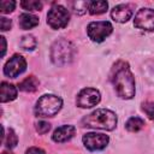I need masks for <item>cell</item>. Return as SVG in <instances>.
I'll return each instance as SVG.
<instances>
[{"label":"cell","instance_id":"obj_20","mask_svg":"<svg viewBox=\"0 0 154 154\" xmlns=\"http://www.w3.org/2000/svg\"><path fill=\"white\" fill-rule=\"evenodd\" d=\"M6 138H5V146L8 148V149H12L17 146L18 143V137L16 135V132L12 130V129H8V132L7 135H5Z\"/></svg>","mask_w":154,"mask_h":154},{"label":"cell","instance_id":"obj_9","mask_svg":"<svg viewBox=\"0 0 154 154\" xmlns=\"http://www.w3.org/2000/svg\"><path fill=\"white\" fill-rule=\"evenodd\" d=\"M100 100H101V95L99 90L94 88H84L78 93L76 103L81 108H90L96 106L100 102Z\"/></svg>","mask_w":154,"mask_h":154},{"label":"cell","instance_id":"obj_23","mask_svg":"<svg viewBox=\"0 0 154 154\" xmlns=\"http://www.w3.org/2000/svg\"><path fill=\"white\" fill-rule=\"evenodd\" d=\"M16 2L12 0H2L1 1V12L2 13H10L14 10Z\"/></svg>","mask_w":154,"mask_h":154},{"label":"cell","instance_id":"obj_5","mask_svg":"<svg viewBox=\"0 0 154 154\" xmlns=\"http://www.w3.org/2000/svg\"><path fill=\"white\" fill-rule=\"evenodd\" d=\"M70 20L69 11L61 5H54L47 13V24L52 29H63Z\"/></svg>","mask_w":154,"mask_h":154},{"label":"cell","instance_id":"obj_10","mask_svg":"<svg viewBox=\"0 0 154 154\" xmlns=\"http://www.w3.org/2000/svg\"><path fill=\"white\" fill-rule=\"evenodd\" d=\"M84 147L88 150H102L107 147L109 142V137L105 134H96V132H88L82 138Z\"/></svg>","mask_w":154,"mask_h":154},{"label":"cell","instance_id":"obj_14","mask_svg":"<svg viewBox=\"0 0 154 154\" xmlns=\"http://www.w3.org/2000/svg\"><path fill=\"white\" fill-rule=\"evenodd\" d=\"M38 24V18L31 13H22L19 16V26L24 30L35 28Z\"/></svg>","mask_w":154,"mask_h":154},{"label":"cell","instance_id":"obj_15","mask_svg":"<svg viewBox=\"0 0 154 154\" xmlns=\"http://www.w3.org/2000/svg\"><path fill=\"white\" fill-rule=\"evenodd\" d=\"M38 84H40V82H38V79H37L35 76H29V77L24 78V79L18 84V87H19V89H20L22 91L32 93V91L37 90Z\"/></svg>","mask_w":154,"mask_h":154},{"label":"cell","instance_id":"obj_13","mask_svg":"<svg viewBox=\"0 0 154 154\" xmlns=\"http://www.w3.org/2000/svg\"><path fill=\"white\" fill-rule=\"evenodd\" d=\"M0 90H1L0 91L1 102H8L17 97V88L8 82H1Z\"/></svg>","mask_w":154,"mask_h":154},{"label":"cell","instance_id":"obj_28","mask_svg":"<svg viewBox=\"0 0 154 154\" xmlns=\"http://www.w3.org/2000/svg\"><path fill=\"white\" fill-rule=\"evenodd\" d=\"M1 154H12V153H11V152H2Z\"/></svg>","mask_w":154,"mask_h":154},{"label":"cell","instance_id":"obj_26","mask_svg":"<svg viewBox=\"0 0 154 154\" xmlns=\"http://www.w3.org/2000/svg\"><path fill=\"white\" fill-rule=\"evenodd\" d=\"M25 154H46V152H45L43 149L38 148V147H30V148L25 152Z\"/></svg>","mask_w":154,"mask_h":154},{"label":"cell","instance_id":"obj_24","mask_svg":"<svg viewBox=\"0 0 154 154\" xmlns=\"http://www.w3.org/2000/svg\"><path fill=\"white\" fill-rule=\"evenodd\" d=\"M51 130V124L45 122V120H40L38 123H36V131L41 135L43 134H47L48 131Z\"/></svg>","mask_w":154,"mask_h":154},{"label":"cell","instance_id":"obj_3","mask_svg":"<svg viewBox=\"0 0 154 154\" xmlns=\"http://www.w3.org/2000/svg\"><path fill=\"white\" fill-rule=\"evenodd\" d=\"M75 52H76L75 46L70 41L65 38H60L53 43L51 48V58L55 65L63 66L72 61Z\"/></svg>","mask_w":154,"mask_h":154},{"label":"cell","instance_id":"obj_4","mask_svg":"<svg viewBox=\"0 0 154 154\" xmlns=\"http://www.w3.org/2000/svg\"><path fill=\"white\" fill-rule=\"evenodd\" d=\"M61 97L53 94H45L37 100L34 112L37 117H53L61 109Z\"/></svg>","mask_w":154,"mask_h":154},{"label":"cell","instance_id":"obj_22","mask_svg":"<svg viewBox=\"0 0 154 154\" xmlns=\"http://www.w3.org/2000/svg\"><path fill=\"white\" fill-rule=\"evenodd\" d=\"M142 111L148 116V118L150 120L154 122V102H150V101L143 102L142 103Z\"/></svg>","mask_w":154,"mask_h":154},{"label":"cell","instance_id":"obj_17","mask_svg":"<svg viewBox=\"0 0 154 154\" xmlns=\"http://www.w3.org/2000/svg\"><path fill=\"white\" fill-rule=\"evenodd\" d=\"M144 126V120L140 117H131L125 123V129L130 132H137Z\"/></svg>","mask_w":154,"mask_h":154},{"label":"cell","instance_id":"obj_12","mask_svg":"<svg viewBox=\"0 0 154 154\" xmlns=\"http://www.w3.org/2000/svg\"><path fill=\"white\" fill-rule=\"evenodd\" d=\"M76 132V128L73 125H61L54 130L52 135V140L57 143H63L73 137Z\"/></svg>","mask_w":154,"mask_h":154},{"label":"cell","instance_id":"obj_2","mask_svg":"<svg viewBox=\"0 0 154 154\" xmlns=\"http://www.w3.org/2000/svg\"><path fill=\"white\" fill-rule=\"evenodd\" d=\"M117 116L113 111L106 108H99L82 119V124L85 128L101 129V130H113L117 126Z\"/></svg>","mask_w":154,"mask_h":154},{"label":"cell","instance_id":"obj_16","mask_svg":"<svg viewBox=\"0 0 154 154\" xmlns=\"http://www.w3.org/2000/svg\"><path fill=\"white\" fill-rule=\"evenodd\" d=\"M108 4L107 1H89L88 2V11L90 14H102L107 11Z\"/></svg>","mask_w":154,"mask_h":154},{"label":"cell","instance_id":"obj_21","mask_svg":"<svg viewBox=\"0 0 154 154\" xmlns=\"http://www.w3.org/2000/svg\"><path fill=\"white\" fill-rule=\"evenodd\" d=\"M88 2L89 1H76L72 2L71 6L73 8V12L77 14H83L85 12V10H88Z\"/></svg>","mask_w":154,"mask_h":154},{"label":"cell","instance_id":"obj_25","mask_svg":"<svg viewBox=\"0 0 154 154\" xmlns=\"http://www.w3.org/2000/svg\"><path fill=\"white\" fill-rule=\"evenodd\" d=\"M0 23H1V30H2V31H6V30L11 29V26H12L11 19H7V18H5V17H1V18H0Z\"/></svg>","mask_w":154,"mask_h":154},{"label":"cell","instance_id":"obj_8","mask_svg":"<svg viewBox=\"0 0 154 154\" xmlns=\"http://www.w3.org/2000/svg\"><path fill=\"white\" fill-rule=\"evenodd\" d=\"M26 69V60L20 54H13L4 66L5 76L10 78H16L23 73Z\"/></svg>","mask_w":154,"mask_h":154},{"label":"cell","instance_id":"obj_19","mask_svg":"<svg viewBox=\"0 0 154 154\" xmlns=\"http://www.w3.org/2000/svg\"><path fill=\"white\" fill-rule=\"evenodd\" d=\"M20 6L26 11H40L43 5L37 0H23L20 1Z\"/></svg>","mask_w":154,"mask_h":154},{"label":"cell","instance_id":"obj_27","mask_svg":"<svg viewBox=\"0 0 154 154\" xmlns=\"http://www.w3.org/2000/svg\"><path fill=\"white\" fill-rule=\"evenodd\" d=\"M0 38H1V42H2V53H1V55L4 57L5 55V52H6V41H5V37L4 36H1Z\"/></svg>","mask_w":154,"mask_h":154},{"label":"cell","instance_id":"obj_7","mask_svg":"<svg viewBox=\"0 0 154 154\" xmlns=\"http://www.w3.org/2000/svg\"><path fill=\"white\" fill-rule=\"evenodd\" d=\"M134 25L137 29L144 31L154 30V10L148 7H143L138 10L134 18Z\"/></svg>","mask_w":154,"mask_h":154},{"label":"cell","instance_id":"obj_6","mask_svg":"<svg viewBox=\"0 0 154 154\" xmlns=\"http://www.w3.org/2000/svg\"><path fill=\"white\" fill-rule=\"evenodd\" d=\"M113 31V26L109 22H91L87 26V34L89 38L94 42H102L106 37H108Z\"/></svg>","mask_w":154,"mask_h":154},{"label":"cell","instance_id":"obj_18","mask_svg":"<svg viewBox=\"0 0 154 154\" xmlns=\"http://www.w3.org/2000/svg\"><path fill=\"white\" fill-rule=\"evenodd\" d=\"M36 45H37L36 38L32 35H24L19 41V46L24 51H32L36 47Z\"/></svg>","mask_w":154,"mask_h":154},{"label":"cell","instance_id":"obj_11","mask_svg":"<svg viewBox=\"0 0 154 154\" xmlns=\"http://www.w3.org/2000/svg\"><path fill=\"white\" fill-rule=\"evenodd\" d=\"M131 16H132V10L126 4L117 5L111 11L112 19L114 22H118V23H125V22H128L131 18Z\"/></svg>","mask_w":154,"mask_h":154},{"label":"cell","instance_id":"obj_1","mask_svg":"<svg viewBox=\"0 0 154 154\" xmlns=\"http://www.w3.org/2000/svg\"><path fill=\"white\" fill-rule=\"evenodd\" d=\"M111 82L119 97L129 100L135 96V78L126 61L119 60L113 65Z\"/></svg>","mask_w":154,"mask_h":154}]
</instances>
